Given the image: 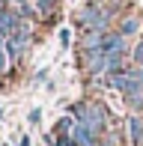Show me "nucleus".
Returning a JSON list of instances; mask_svg holds the SVG:
<instances>
[{
  "label": "nucleus",
  "mask_w": 143,
  "mask_h": 146,
  "mask_svg": "<svg viewBox=\"0 0 143 146\" xmlns=\"http://www.w3.org/2000/svg\"><path fill=\"white\" fill-rule=\"evenodd\" d=\"M107 21H110V15L101 9V6H95V3L83 6V9L77 12V24H81L87 33H107Z\"/></svg>",
  "instance_id": "f257e3e1"
},
{
  "label": "nucleus",
  "mask_w": 143,
  "mask_h": 146,
  "mask_svg": "<svg viewBox=\"0 0 143 146\" xmlns=\"http://www.w3.org/2000/svg\"><path fill=\"white\" fill-rule=\"evenodd\" d=\"M77 119H81V125H87L95 137L105 128V113H101L99 108H77Z\"/></svg>",
  "instance_id": "f03ea898"
},
{
  "label": "nucleus",
  "mask_w": 143,
  "mask_h": 146,
  "mask_svg": "<svg viewBox=\"0 0 143 146\" xmlns=\"http://www.w3.org/2000/svg\"><path fill=\"white\" fill-rule=\"evenodd\" d=\"M128 137H131V143H134V146H140V143H143V119H137V116L128 119Z\"/></svg>",
  "instance_id": "7ed1b4c3"
},
{
  "label": "nucleus",
  "mask_w": 143,
  "mask_h": 146,
  "mask_svg": "<svg viewBox=\"0 0 143 146\" xmlns=\"http://www.w3.org/2000/svg\"><path fill=\"white\" fill-rule=\"evenodd\" d=\"M140 30V21H137V18H125V21H122V27H119V33H122V36H134V33H137Z\"/></svg>",
  "instance_id": "20e7f679"
},
{
  "label": "nucleus",
  "mask_w": 143,
  "mask_h": 146,
  "mask_svg": "<svg viewBox=\"0 0 143 146\" xmlns=\"http://www.w3.org/2000/svg\"><path fill=\"white\" fill-rule=\"evenodd\" d=\"M6 66H9V51H6V36L0 33V75L6 72Z\"/></svg>",
  "instance_id": "39448f33"
},
{
  "label": "nucleus",
  "mask_w": 143,
  "mask_h": 146,
  "mask_svg": "<svg viewBox=\"0 0 143 146\" xmlns=\"http://www.w3.org/2000/svg\"><path fill=\"white\" fill-rule=\"evenodd\" d=\"M36 12L39 15H51V12H54V6H57V0H36Z\"/></svg>",
  "instance_id": "423d86ee"
},
{
  "label": "nucleus",
  "mask_w": 143,
  "mask_h": 146,
  "mask_svg": "<svg viewBox=\"0 0 143 146\" xmlns=\"http://www.w3.org/2000/svg\"><path fill=\"white\" fill-rule=\"evenodd\" d=\"M57 131H60V134H69V131H75V122H72V119H60Z\"/></svg>",
  "instance_id": "0eeeda50"
},
{
  "label": "nucleus",
  "mask_w": 143,
  "mask_h": 146,
  "mask_svg": "<svg viewBox=\"0 0 143 146\" xmlns=\"http://www.w3.org/2000/svg\"><path fill=\"white\" fill-rule=\"evenodd\" d=\"M131 57H134V63H137V66L143 63V39L137 42V48H134V54H131Z\"/></svg>",
  "instance_id": "6e6552de"
},
{
  "label": "nucleus",
  "mask_w": 143,
  "mask_h": 146,
  "mask_svg": "<svg viewBox=\"0 0 143 146\" xmlns=\"http://www.w3.org/2000/svg\"><path fill=\"white\" fill-rule=\"evenodd\" d=\"M60 42H63V45H69V42H72V33H69V30H63V33H60Z\"/></svg>",
  "instance_id": "1a4fd4ad"
},
{
  "label": "nucleus",
  "mask_w": 143,
  "mask_h": 146,
  "mask_svg": "<svg viewBox=\"0 0 143 146\" xmlns=\"http://www.w3.org/2000/svg\"><path fill=\"white\" fill-rule=\"evenodd\" d=\"M89 146H110V140H105V137H95V140L89 143Z\"/></svg>",
  "instance_id": "9d476101"
},
{
  "label": "nucleus",
  "mask_w": 143,
  "mask_h": 146,
  "mask_svg": "<svg viewBox=\"0 0 143 146\" xmlns=\"http://www.w3.org/2000/svg\"><path fill=\"white\" fill-rule=\"evenodd\" d=\"M140 146H143V143H140Z\"/></svg>",
  "instance_id": "9b49d317"
}]
</instances>
